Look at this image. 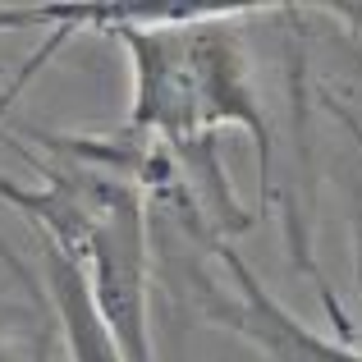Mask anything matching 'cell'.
<instances>
[{
    "instance_id": "1",
    "label": "cell",
    "mask_w": 362,
    "mask_h": 362,
    "mask_svg": "<svg viewBox=\"0 0 362 362\" xmlns=\"http://www.w3.org/2000/svg\"><path fill=\"white\" fill-rule=\"evenodd\" d=\"M42 280H46V293H51V308H55V321H60L69 362H124L115 335H110V326L101 321L97 303H92L83 266L69 262L60 247L46 243V239H42Z\"/></svg>"
},
{
    "instance_id": "2",
    "label": "cell",
    "mask_w": 362,
    "mask_h": 362,
    "mask_svg": "<svg viewBox=\"0 0 362 362\" xmlns=\"http://www.w3.org/2000/svg\"><path fill=\"white\" fill-rule=\"evenodd\" d=\"M64 37H69V28H55V33H51V37H46V46H42V51H33V55H28V64H23V69H18V74H14V83H9V88H5V97H0V119H5V110H9V106H14V97H18V92H23V88H28V78H33V74H37V69H42V64H46V60H51V51H55V46H60V42H64Z\"/></svg>"
},
{
    "instance_id": "3",
    "label": "cell",
    "mask_w": 362,
    "mask_h": 362,
    "mask_svg": "<svg viewBox=\"0 0 362 362\" xmlns=\"http://www.w3.org/2000/svg\"><path fill=\"white\" fill-rule=\"evenodd\" d=\"M51 23L46 5H0V33H18V28H37Z\"/></svg>"
},
{
    "instance_id": "4",
    "label": "cell",
    "mask_w": 362,
    "mask_h": 362,
    "mask_svg": "<svg viewBox=\"0 0 362 362\" xmlns=\"http://www.w3.org/2000/svg\"><path fill=\"white\" fill-rule=\"evenodd\" d=\"M0 362H37V354L14 335H0Z\"/></svg>"
}]
</instances>
